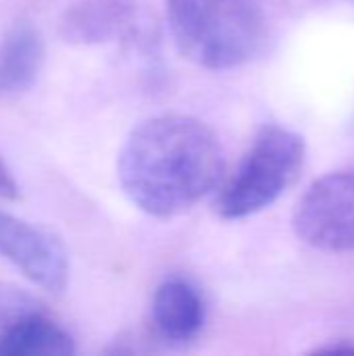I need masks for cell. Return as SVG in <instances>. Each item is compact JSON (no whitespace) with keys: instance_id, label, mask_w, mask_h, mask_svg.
Wrapping results in <instances>:
<instances>
[{"instance_id":"1","label":"cell","mask_w":354,"mask_h":356,"mask_svg":"<svg viewBox=\"0 0 354 356\" xmlns=\"http://www.w3.org/2000/svg\"><path fill=\"white\" fill-rule=\"evenodd\" d=\"M223 175L217 134L190 115H156L127 136L117 177L125 196L146 215L171 219L194 209Z\"/></svg>"},{"instance_id":"2","label":"cell","mask_w":354,"mask_h":356,"mask_svg":"<svg viewBox=\"0 0 354 356\" xmlns=\"http://www.w3.org/2000/svg\"><path fill=\"white\" fill-rule=\"evenodd\" d=\"M167 19L179 52L211 71L248 63L265 35L257 0H167Z\"/></svg>"},{"instance_id":"3","label":"cell","mask_w":354,"mask_h":356,"mask_svg":"<svg viewBox=\"0 0 354 356\" xmlns=\"http://www.w3.org/2000/svg\"><path fill=\"white\" fill-rule=\"evenodd\" d=\"M307 161V142L284 125H265L242 163L217 194L221 219L238 221L271 207L298 179Z\"/></svg>"},{"instance_id":"4","label":"cell","mask_w":354,"mask_h":356,"mask_svg":"<svg viewBox=\"0 0 354 356\" xmlns=\"http://www.w3.org/2000/svg\"><path fill=\"white\" fill-rule=\"evenodd\" d=\"M294 229L313 248L354 250V167L319 177L305 192L294 213Z\"/></svg>"},{"instance_id":"5","label":"cell","mask_w":354,"mask_h":356,"mask_svg":"<svg viewBox=\"0 0 354 356\" xmlns=\"http://www.w3.org/2000/svg\"><path fill=\"white\" fill-rule=\"evenodd\" d=\"M73 336L25 288L0 282V356H69Z\"/></svg>"},{"instance_id":"6","label":"cell","mask_w":354,"mask_h":356,"mask_svg":"<svg viewBox=\"0 0 354 356\" xmlns=\"http://www.w3.org/2000/svg\"><path fill=\"white\" fill-rule=\"evenodd\" d=\"M0 257L31 284L61 294L69 280V254L48 229L0 211Z\"/></svg>"},{"instance_id":"7","label":"cell","mask_w":354,"mask_h":356,"mask_svg":"<svg viewBox=\"0 0 354 356\" xmlns=\"http://www.w3.org/2000/svg\"><path fill=\"white\" fill-rule=\"evenodd\" d=\"M207 321V305L200 290L186 277H167L152 294L150 323L154 336L169 346L194 342Z\"/></svg>"},{"instance_id":"8","label":"cell","mask_w":354,"mask_h":356,"mask_svg":"<svg viewBox=\"0 0 354 356\" xmlns=\"http://www.w3.org/2000/svg\"><path fill=\"white\" fill-rule=\"evenodd\" d=\"M136 27V8L127 0H88L61 19V35L71 44H100L125 38Z\"/></svg>"},{"instance_id":"9","label":"cell","mask_w":354,"mask_h":356,"mask_svg":"<svg viewBox=\"0 0 354 356\" xmlns=\"http://www.w3.org/2000/svg\"><path fill=\"white\" fill-rule=\"evenodd\" d=\"M44 65V40L31 23L15 25L0 44V96L29 90Z\"/></svg>"},{"instance_id":"10","label":"cell","mask_w":354,"mask_h":356,"mask_svg":"<svg viewBox=\"0 0 354 356\" xmlns=\"http://www.w3.org/2000/svg\"><path fill=\"white\" fill-rule=\"evenodd\" d=\"M21 190L17 179L13 177V171L6 167L4 159L0 156V200H19Z\"/></svg>"},{"instance_id":"11","label":"cell","mask_w":354,"mask_h":356,"mask_svg":"<svg viewBox=\"0 0 354 356\" xmlns=\"http://www.w3.org/2000/svg\"><path fill=\"white\" fill-rule=\"evenodd\" d=\"M315 355H354V338H342V340H334L330 344H323L319 348L313 350Z\"/></svg>"}]
</instances>
